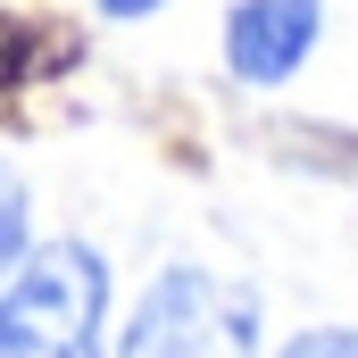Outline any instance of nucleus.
<instances>
[{
	"label": "nucleus",
	"instance_id": "3",
	"mask_svg": "<svg viewBox=\"0 0 358 358\" xmlns=\"http://www.w3.org/2000/svg\"><path fill=\"white\" fill-rule=\"evenodd\" d=\"M325 34V0H234L225 8V76L250 92H275L308 67Z\"/></svg>",
	"mask_w": 358,
	"mask_h": 358
},
{
	"label": "nucleus",
	"instance_id": "4",
	"mask_svg": "<svg viewBox=\"0 0 358 358\" xmlns=\"http://www.w3.org/2000/svg\"><path fill=\"white\" fill-rule=\"evenodd\" d=\"M25 250H34V192H25V176L0 159V283L17 275Z\"/></svg>",
	"mask_w": 358,
	"mask_h": 358
},
{
	"label": "nucleus",
	"instance_id": "1",
	"mask_svg": "<svg viewBox=\"0 0 358 358\" xmlns=\"http://www.w3.org/2000/svg\"><path fill=\"white\" fill-rule=\"evenodd\" d=\"M0 358H108V259L59 234L0 283Z\"/></svg>",
	"mask_w": 358,
	"mask_h": 358
},
{
	"label": "nucleus",
	"instance_id": "2",
	"mask_svg": "<svg viewBox=\"0 0 358 358\" xmlns=\"http://www.w3.org/2000/svg\"><path fill=\"white\" fill-rule=\"evenodd\" d=\"M108 358H259V300L208 267H167L134 300Z\"/></svg>",
	"mask_w": 358,
	"mask_h": 358
},
{
	"label": "nucleus",
	"instance_id": "6",
	"mask_svg": "<svg viewBox=\"0 0 358 358\" xmlns=\"http://www.w3.org/2000/svg\"><path fill=\"white\" fill-rule=\"evenodd\" d=\"M92 8H100V17H108V25H134V17H159V8H167V0H92Z\"/></svg>",
	"mask_w": 358,
	"mask_h": 358
},
{
	"label": "nucleus",
	"instance_id": "5",
	"mask_svg": "<svg viewBox=\"0 0 358 358\" xmlns=\"http://www.w3.org/2000/svg\"><path fill=\"white\" fill-rule=\"evenodd\" d=\"M275 358H358V325H308V334H292Z\"/></svg>",
	"mask_w": 358,
	"mask_h": 358
}]
</instances>
